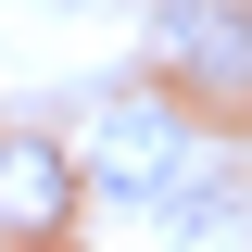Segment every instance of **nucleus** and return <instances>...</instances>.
<instances>
[{
	"instance_id": "nucleus-1",
	"label": "nucleus",
	"mask_w": 252,
	"mask_h": 252,
	"mask_svg": "<svg viewBox=\"0 0 252 252\" xmlns=\"http://www.w3.org/2000/svg\"><path fill=\"white\" fill-rule=\"evenodd\" d=\"M177 177H189V114L164 89H114L76 126V189H101V202H152Z\"/></svg>"
},
{
	"instance_id": "nucleus-2",
	"label": "nucleus",
	"mask_w": 252,
	"mask_h": 252,
	"mask_svg": "<svg viewBox=\"0 0 252 252\" xmlns=\"http://www.w3.org/2000/svg\"><path fill=\"white\" fill-rule=\"evenodd\" d=\"M152 38H164V63H177V76H202V89L252 101V13H227V0H164Z\"/></svg>"
},
{
	"instance_id": "nucleus-3",
	"label": "nucleus",
	"mask_w": 252,
	"mask_h": 252,
	"mask_svg": "<svg viewBox=\"0 0 252 252\" xmlns=\"http://www.w3.org/2000/svg\"><path fill=\"white\" fill-rule=\"evenodd\" d=\"M63 202H76V152L0 139V227H63Z\"/></svg>"
}]
</instances>
